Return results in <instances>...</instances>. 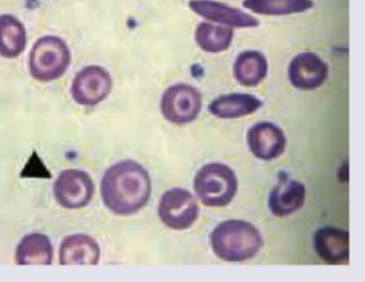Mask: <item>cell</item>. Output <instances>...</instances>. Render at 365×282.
I'll list each match as a JSON object with an SVG mask.
<instances>
[{
  "mask_svg": "<svg viewBox=\"0 0 365 282\" xmlns=\"http://www.w3.org/2000/svg\"><path fill=\"white\" fill-rule=\"evenodd\" d=\"M24 25L14 15L0 16V55L5 58L19 56L26 47Z\"/></svg>",
  "mask_w": 365,
  "mask_h": 282,
  "instance_id": "ac0fdd59",
  "label": "cell"
},
{
  "mask_svg": "<svg viewBox=\"0 0 365 282\" xmlns=\"http://www.w3.org/2000/svg\"><path fill=\"white\" fill-rule=\"evenodd\" d=\"M53 259L51 241L40 233H29L20 241L15 253V261L19 266L43 264L49 266Z\"/></svg>",
  "mask_w": 365,
  "mask_h": 282,
  "instance_id": "2e32d148",
  "label": "cell"
},
{
  "mask_svg": "<svg viewBox=\"0 0 365 282\" xmlns=\"http://www.w3.org/2000/svg\"><path fill=\"white\" fill-rule=\"evenodd\" d=\"M247 140L253 155L263 161L275 160L286 148V136L283 130L271 122L254 125L248 131Z\"/></svg>",
  "mask_w": 365,
  "mask_h": 282,
  "instance_id": "8fae6325",
  "label": "cell"
},
{
  "mask_svg": "<svg viewBox=\"0 0 365 282\" xmlns=\"http://www.w3.org/2000/svg\"><path fill=\"white\" fill-rule=\"evenodd\" d=\"M71 63V52L62 39L44 36L37 40L30 52L31 76L42 82L53 81L62 76Z\"/></svg>",
  "mask_w": 365,
  "mask_h": 282,
  "instance_id": "277c9868",
  "label": "cell"
},
{
  "mask_svg": "<svg viewBox=\"0 0 365 282\" xmlns=\"http://www.w3.org/2000/svg\"><path fill=\"white\" fill-rule=\"evenodd\" d=\"M59 256L62 266H96L100 261V248L89 236H70L62 241Z\"/></svg>",
  "mask_w": 365,
  "mask_h": 282,
  "instance_id": "5bb4252c",
  "label": "cell"
},
{
  "mask_svg": "<svg viewBox=\"0 0 365 282\" xmlns=\"http://www.w3.org/2000/svg\"><path fill=\"white\" fill-rule=\"evenodd\" d=\"M238 188L235 173L224 163H211L196 173L195 190L204 206L222 208L233 201Z\"/></svg>",
  "mask_w": 365,
  "mask_h": 282,
  "instance_id": "3957f363",
  "label": "cell"
},
{
  "mask_svg": "<svg viewBox=\"0 0 365 282\" xmlns=\"http://www.w3.org/2000/svg\"><path fill=\"white\" fill-rule=\"evenodd\" d=\"M314 248L319 258L329 264L346 263L349 258V235L346 231L323 228L314 238Z\"/></svg>",
  "mask_w": 365,
  "mask_h": 282,
  "instance_id": "7c38bea8",
  "label": "cell"
},
{
  "mask_svg": "<svg viewBox=\"0 0 365 282\" xmlns=\"http://www.w3.org/2000/svg\"><path fill=\"white\" fill-rule=\"evenodd\" d=\"M94 191L92 178L80 170L63 171L54 183V196L58 203L70 210L87 206Z\"/></svg>",
  "mask_w": 365,
  "mask_h": 282,
  "instance_id": "ba28073f",
  "label": "cell"
},
{
  "mask_svg": "<svg viewBox=\"0 0 365 282\" xmlns=\"http://www.w3.org/2000/svg\"><path fill=\"white\" fill-rule=\"evenodd\" d=\"M210 241L217 258L230 263L255 258L263 246L260 231L250 223L239 220L219 223L211 233Z\"/></svg>",
  "mask_w": 365,
  "mask_h": 282,
  "instance_id": "7a4b0ae2",
  "label": "cell"
},
{
  "mask_svg": "<svg viewBox=\"0 0 365 282\" xmlns=\"http://www.w3.org/2000/svg\"><path fill=\"white\" fill-rule=\"evenodd\" d=\"M234 31L231 27L202 22L195 30L196 44L208 53H220L232 44Z\"/></svg>",
  "mask_w": 365,
  "mask_h": 282,
  "instance_id": "d6986e66",
  "label": "cell"
},
{
  "mask_svg": "<svg viewBox=\"0 0 365 282\" xmlns=\"http://www.w3.org/2000/svg\"><path fill=\"white\" fill-rule=\"evenodd\" d=\"M188 5L203 19L231 29H252L259 25V20L251 14L216 0H190Z\"/></svg>",
  "mask_w": 365,
  "mask_h": 282,
  "instance_id": "9c48e42d",
  "label": "cell"
},
{
  "mask_svg": "<svg viewBox=\"0 0 365 282\" xmlns=\"http://www.w3.org/2000/svg\"><path fill=\"white\" fill-rule=\"evenodd\" d=\"M112 86L110 73L103 67L93 65L85 67L74 78L72 97L80 105H98L108 97Z\"/></svg>",
  "mask_w": 365,
  "mask_h": 282,
  "instance_id": "52a82bcc",
  "label": "cell"
},
{
  "mask_svg": "<svg viewBox=\"0 0 365 282\" xmlns=\"http://www.w3.org/2000/svg\"><path fill=\"white\" fill-rule=\"evenodd\" d=\"M101 193L106 206L115 215L130 216L147 205L152 181L142 165L135 161H122L104 173Z\"/></svg>",
  "mask_w": 365,
  "mask_h": 282,
  "instance_id": "6da1fadb",
  "label": "cell"
},
{
  "mask_svg": "<svg viewBox=\"0 0 365 282\" xmlns=\"http://www.w3.org/2000/svg\"><path fill=\"white\" fill-rule=\"evenodd\" d=\"M306 188L298 181L284 178L269 196V208L274 216L284 218L303 208Z\"/></svg>",
  "mask_w": 365,
  "mask_h": 282,
  "instance_id": "4fadbf2b",
  "label": "cell"
},
{
  "mask_svg": "<svg viewBox=\"0 0 365 282\" xmlns=\"http://www.w3.org/2000/svg\"><path fill=\"white\" fill-rule=\"evenodd\" d=\"M234 76L245 87L260 84L268 73V61L261 52L248 50L239 54L234 63Z\"/></svg>",
  "mask_w": 365,
  "mask_h": 282,
  "instance_id": "e0dca14e",
  "label": "cell"
},
{
  "mask_svg": "<svg viewBox=\"0 0 365 282\" xmlns=\"http://www.w3.org/2000/svg\"><path fill=\"white\" fill-rule=\"evenodd\" d=\"M163 117L178 125L188 124L200 115L202 97L190 85L176 84L163 93L160 103Z\"/></svg>",
  "mask_w": 365,
  "mask_h": 282,
  "instance_id": "5b68a950",
  "label": "cell"
},
{
  "mask_svg": "<svg viewBox=\"0 0 365 282\" xmlns=\"http://www.w3.org/2000/svg\"><path fill=\"white\" fill-rule=\"evenodd\" d=\"M200 215V208L190 191L173 188L165 191L158 206V216L171 230L182 231L190 228Z\"/></svg>",
  "mask_w": 365,
  "mask_h": 282,
  "instance_id": "8992f818",
  "label": "cell"
},
{
  "mask_svg": "<svg viewBox=\"0 0 365 282\" xmlns=\"http://www.w3.org/2000/svg\"><path fill=\"white\" fill-rule=\"evenodd\" d=\"M263 102L251 94L232 93L216 98L209 105L211 114L221 119H236L253 114L260 109Z\"/></svg>",
  "mask_w": 365,
  "mask_h": 282,
  "instance_id": "9a60e30c",
  "label": "cell"
},
{
  "mask_svg": "<svg viewBox=\"0 0 365 282\" xmlns=\"http://www.w3.org/2000/svg\"><path fill=\"white\" fill-rule=\"evenodd\" d=\"M327 75V63L313 52L299 53L289 63V81L297 89H317L324 84Z\"/></svg>",
  "mask_w": 365,
  "mask_h": 282,
  "instance_id": "30bf717a",
  "label": "cell"
},
{
  "mask_svg": "<svg viewBox=\"0 0 365 282\" xmlns=\"http://www.w3.org/2000/svg\"><path fill=\"white\" fill-rule=\"evenodd\" d=\"M243 6L253 14L281 16L302 14L313 9V0H244Z\"/></svg>",
  "mask_w": 365,
  "mask_h": 282,
  "instance_id": "ffe728a7",
  "label": "cell"
}]
</instances>
